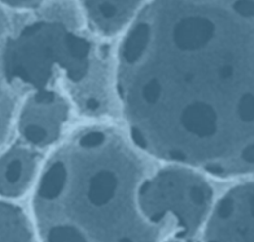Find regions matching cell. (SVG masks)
Masks as SVG:
<instances>
[{"mask_svg": "<svg viewBox=\"0 0 254 242\" xmlns=\"http://www.w3.org/2000/svg\"><path fill=\"white\" fill-rule=\"evenodd\" d=\"M92 48L86 38L60 21H37L4 42L5 83L33 91L50 90L57 76L78 83L87 76Z\"/></svg>", "mask_w": 254, "mask_h": 242, "instance_id": "obj_3", "label": "cell"}, {"mask_svg": "<svg viewBox=\"0 0 254 242\" xmlns=\"http://www.w3.org/2000/svg\"><path fill=\"white\" fill-rule=\"evenodd\" d=\"M205 242H254V182L228 190L215 205Z\"/></svg>", "mask_w": 254, "mask_h": 242, "instance_id": "obj_6", "label": "cell"}, {"mask_svg": "<svg viewBox=\"0 0 254 242\" xmlns=\"http://www.w3.org/2000/svg\"><path fill=\"white\" fill-rule=\"evenodd\" d=\"M117 92L152 156L254 173V0H152L120 46Z\"/></svg>", "mask_w": 254, "mask_h": 242, "instance_id": "obj_1", "label": "cell"}, {"mask_svg": "<svg viewBox=\"0 0 254 242\" xmlns=\"http://www.w3.org/2000/svg\"><path fill=\"white\" fill-rule=\"evenodd\" d=\"M88 25L97 34L113 37L136 18L144 0H78Z\"/></svg>", "mask_w": 254, "mask_h": 242, "instance_id": "obj_7", "label": "cell"}, {"mask_svg": "<svg viewBox=\"0 0 254 242\" xmlns=\"http://www.w3.org/2000/svg\"><path fill=\"white\" fill-rule=\"evenodd\" d=\"M38 169V154L31 148L12 146L0 157V197L18 198L30 188Z\"/></svg>", "mask_w": 254, "mask_h": 242, "instance_id": "obj_8", "label": "cell"}, {"mask_svg": "<svg viewBox=\"0 0 254 242\" xmlns=\"http://www.w3.org/2000/svg\"><path fill=\"white\" fill-rule=\"evenodd\" d=\"M169 242H183V241H181V240H173V241H169Z\"/></svg>", "mask_w": 254, "mask_h": 242, "instance_id": "obj_12", "label": "cell"}, {"mask_svg": "<svg viewBox=\"0 0 254 242\" xmlns=\"http://www.w3.org/2000/svg\"><path fill=\"white\" fill-rule=\"evenodd\" d=\"M3 23L0 18V114L10 113L12 114V103H10L9 96H8L7 91H5V83L3 75V69H1V53H3Z\"/></svg>", "mask_w": 254, "mask_h": 242, "instance_id": "obj_10", "label": "cell"}, {"mask_svg": "<svg viewBox=\"0 0 254 242\" xmlns=\"http://www.w3.org/2000/svg\"><path fill=\"white\" fill-rule=\"evenodd\" d=\"M0 242H34L25 212L7 201H0Z\"/></svg>", "mask_w": 254, "mask_h": 242, "instance_id": "obj_9", "label": "cell"}, {"mask_svg": "<svg viewBox=\"0 0 254 242\" xmlns=\"http://www.w3.org/2000/svg\"><path fill=\"white\" fill-rule=\"evenodd\" d=\"M143 166L121 135L83 129L47 162L33 197L42 242H158L141 214Z\"/></svg>", "mask_w": 254, "mask_h": 242, "instance_id": "obj_2", "label": "cell"}, {"mask_svg": "<svg viewBox=\"0 0 254 242\" xmlns=\"http://www.w3.org/2000/svg\"><path fill=\"white\" fill-rule=\"evenodd\" d=\"M213 190L206 180L188 167H167L141 182L137 193L140 211L161 229L178 236L197 232L210 211Z\"/></svg>", "mask_w": 254, "mask_h": 242, "instance_id": "obj_4", "label": "cell"}, {"mask_svg": "<svg viewBox=\"0 0 254 242\" xmlns=\"http://www.w3.org/2000/svg\"><path fill=\"white\" fill-rule=\"evenodd\" d=\"M46 0H0V3L5 4L7 7L13 9H33L39 7Z\"/></svg>", "mask_w": 254, "mask_h": 242, "instance_id": "obj_11", "label": "cell"}, {"mask_svg": "<svg viewBox=\"0 0 254 242\" xmlns=\"http://www.w3.org/2000/svg\"><path fill=\"white\" fill-rule=\"evenodd\" d=\"M69 118V104L60 93L50 90L33 91L18 116V133L31 148L54 144Z\"/></svg>", "mask_w": 254, "mask_h": 242, "instance_id": "obj_5", "label": "cell"}]
</instances>
